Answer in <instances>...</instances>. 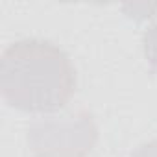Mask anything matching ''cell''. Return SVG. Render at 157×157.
Instances as JSON below:
<instances>
[{"label": "cell", "mask_w": 157, "mask_h": 157, "mask_svg": "<svg viewBox=\"0 0 157 157\" xmlns=\"http://www.w3.org/2000/svg\"><path fill=\"white\" fill-rule=\"evenodd\" d=\"M0 93L24 113L52 115L76 93V68L68 54L44 39H21L0 57Z\"/></svg>", "instance_id": "6da1fadb"}, {"label": "cell", "mask_w": 157, "mask_h": 157, "mask_svg": "<svg viewBox=\"0 0 157 157\" xmlns=\"http://www.w3.org/2000/svg\"><path fill=\"white\" fill-rule=\"evenodd\" d=\"M28 139L37 157H85L96 140V128L83 113L33 124Z\"/></svg>", "instance_id": "7a4b0ae2"}, {"label": "cell", "mask_w": 157, "mask_h": 157, "mask_svg": "<svg viewBox=\"0 0 157 157\" xmlns=\"http://www.w3.org/2000/svg\"><path fill=\"white\" fill-rule=\"evenodd\" d=\"M142 50L148 67L157 76V19L148 26V30L142 35Z\"/></svg>", "instance_id": "3957f363"}, {"label": "cell", "mask_w": 157, "mask_h": 157, "mask_svg": "<svg viewBox=\"0 0 157 157\" xmlns=\"http://www.w3.org/2000/svg\"><path fill=\"white\" fill-rule=\"evenodd\" d=\"M131 157H157V140H151L148 144H142Z\"/></svg>", "instance_id": "277c9868"}]
</instances>
